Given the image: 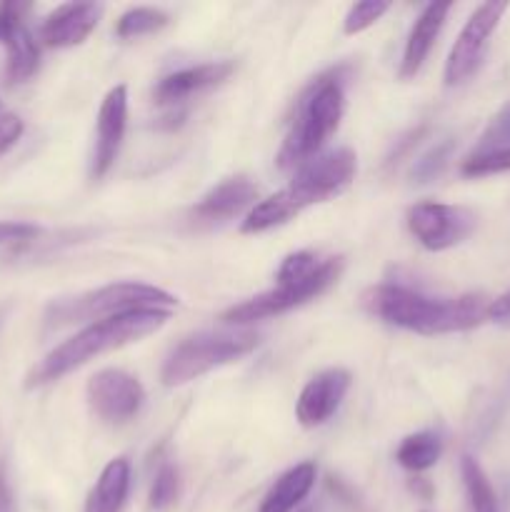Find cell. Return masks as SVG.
<instances>
[{"label": "cell", "instance_id": "obj_1", "mask_svg": "<svg viewBox=\"0 0 510 512\" xmlns=\"http://www.w3.org/2000/svg\"><path fill=\"white\" fill-rule=\"evenodd\" d=\"M363 308L395 328L420 335H443L473 330L488 318L483 295L428 298L403 285H375L363 295Z\"/></svg>", "mask_w": 510, "mask_h": 512}, {"label": "cell", "instance_id": "obj_2", "mask_svg": "<svg viewBox=\"0 0 510 512\" xmlns=\"http://www.w3.org/2000/svg\"><path fill=\"white\" fill-rule=\"evenodd\" d=\"M170 318V310H130V313L113 315V318L95 320L85 325L80 333L50 350L25 378V388L33 390L60 380L63 375L73 373L75 368L85 365L88 360L108 353V350L123 348L128 343H138L148 338L155 330L163 328Z\"/></svg>", "mask_w": 510, "mask_h": 512}, {"label": "cell", "instance_id": "obj_3", "mask_svg": "<svg viewBox=\"0 0 510 512\" xmlns=\"http://www.w3.org/2000/svg\"><path fill=\"white\" fill-rule=\"evenodd\" d=\"M355 178V153L348 148L333 150L320 158L310 160L308 165L298 170L293 183L288 188L278 190L275 195L265 198L263 203H255L250 213L245 215L243 230L245 235L265 233L270 228L288 223L295 215L303 213L305 208L315 203H325V200L335 198L343 193Z\"/></svg>", "mask_w": 510, "mask_h": 512}, {"label": "cell", "instance_id": "obj_4", "mask_svg": "<svg viewBox=\"0 0 510 512\" xmlns=\"http://www.w3.org/2000/svg\"><path fill=\"white\" fill-rule=\"evenodd\" d=\"M178 300L165 290L145 283H113L75 298L55 300L45 310V328H65L73 323H95L130 310H168Z\"/></svg>", "mask_w": 510, "mask_h": 512}, {"label": "cell", "instance_id": "obj_5", "mask_svg": "<svg viewBox=\"0 0 510 512\" xmlns=\"http://www.w3.org/2000/svg\"><path fill=\"white\" fill-rule=\"evenodd\" d=\"M343 85L338 73L320 78L300 100L298 118L285 138L283 148L278 153L280 168H293V165L310 160L325 140L338 130L343 118Z\"/></svg>", "mask_w": 510, "mask_h": 512}, {"label": "cell", "instance_id": "obj_6", "mask_svg": "<svg viewBox=\"0 0 510 512\" xmlns=\"http://www.w3.org/2000/svg\"><path fill=\"white\" fill-rule=\"evenodd\" d=\"M258 348V335L243 330V333H198L185 338L160 370V380L165 388H180V385L198 380L200 375L215 368L235 363Z\"/></svg>", "mask_w": 510, "mask_h": 512}, {"label": "cell", "instance_id": "obj_7", "mask_svg": "<svg viewBox=\"0 0 510 512\" xmlns=\"http://www.w3.org/2000/svg\"><path fill=\"white\" fill-rule=\"evenodd\" d=\"M340 268H343L340 258L323 260V263L318 265V270H315L313 275H308V278L293 280V283H278V288L255 295V298L225 310V313L220 315V320L230 325H248L255 323V320L275 318V315L288 313V310L308 303L310 298H318L325 288H330V285L338 280Z\"/></svg>", "mask_w": 510, "mask_h": 512}, {"label": "cell", "instance_id": "obj_8", "mask_svg": "<svg viewBox=\"0 0 510 512\" xmlns=\"http://www.w3.org/2000/svg\"><path fill=\"white\" fill-rule=\"evenodd\" d=\"M478 225V215L463 205L418 203L408 210V230L425 250H448L463 243Z\"/></svg>", "mask_w": 510, "mask_h": 512}, {"label": "cell", "instance_id": "obj_9", "mask_svg": "<svg viewBox=\"0 0 510 512\" xmlns=\"http://www.w3.org/2000/svg\"><path fill=\"white\" fill-rule=\"evenodd\" d=\"M508 10V3H483L475 8L468 23L460 30L453 50L445 63V85H460L478 70L483 63V53L488 48L490 35L498 28L500 18Z\"/></svg>", "mask_w": 510, "mask_h": 512}, {"label": "cell", "instance_id": "obj_10", "mask_svg": "<svg viewBox=\"0 0 510 512\" xmlns=\"http://www.w3.org/2000/svg\"><path fill=\"white\" fill-rule=\"evenodd\" d=\"M88 400L100 420L120 425L140 413L145 403V390L140 380L130 373L108 368L90 378Z\"/></svg>", "mask_w": 510, "mask_h": 512}, {"label": "cell", "instance_id": "obj_11", "mask_svg": "<svg viewBox=\"0 0 510 512\" xmlns=\"http://www.w3.org/2000/svg\"><path fill=\"white\" fill-rule=\"evenodd\" d=\"M125 125H128V88L125 85H115L103 98V105H100L98 113L95 150L93 160H90V178L93 180H100L113 168L115 158L120 153V143H123Z\"/></svg>", "mask_w": 510, "mask_h": 512}, {"label": "cell", "instance_id": "obj_12", "mask_svg": "<svg viewBox=\"0 0 510 512\" xmlns=\"http://www.w3.org/2000/svg\"><path fill=\"white\" fill-rule=\"evenodd\" d=\"M350 373L343 368H330L315 375L295 403V418L303 428H320L338 413L345 393L350 388Z\"/></svg>", "mask_w": 510, "mask_h": 512}, {"label": "cell", "instance_id": "obj_13", "mask_svg": "<svg viewBox=\"0 0 510 512\" xmlns=\"http://www.w3.org/2000/svg\"><path fill=\"white\" fill-rule=\"evenodd\" d=\"M103 5L95 3H65L58 5L40 25V40L48 48H73L85 43L98 25Z\"/></svg>", "mask_w": 510, "mask_h": 512}, {"label": "cell", "instance_id": "obj_14", "mask_svg": "<svg viewBox=\"0 0 510 512\" xmlns=\"http://www.w3.org/2000/svg\"><path fill=\"white\" fill-rule=\"evenodd\" d=\"M255 200H258V188L253 180H248L245 175H235V178L215 185L205 198H200V203L190 210V218L198 225L225 223L248 210L250 205L255 208Z\"/></svg>", "mask_w": 510, "mask_h": 512}, {"label": "cell", "instance_id": "obj_15", "mask_svg": "<svg viewBox=\"0 0 510 512\" xmlns=\"http://www.w3.org/2000/svg\"><path fill=\"white\" fill-rule=\"evenodd\" d=\"M233 70L235 65L230 63V60H218V63H203L195 65V68L178 70V73L165 75V78L155 85L153 98L158 105L180 103V100L190 98L193 93L220 85L223 80H228V75L233 73Z\"/></svg>", "mask_w": 510, "mask_h": 512}, {"label": "cell", "instance_id": "obj_16", "mask_svg": "<svg viewBox=\"0 0 510 512\" xmlns=\"http://www.w3.org/2000/svg\"><path fill=\"white\" fill-rule=\"evenodd\" d=\"M448 13H450V3L425 5L423 13H420L418 20H415L413 30H410L408 43H405L403 60H400V78L408 80L418 75V70L423 68L425 58H428L430 50H433L435 38H438Z\"/></svg>", "mask_w": 510, "mask_h": 512}, {"label": "cell", "instance_id": "obj_17", "mask_svg": "<svg viewBox=\"0 0 510 512\" xmlns=\"http://www.w3.org/2000/svg\"><path fill=\"white\" fill-rule=\"evenodd\" d=\"M130 493V463L125 458L110 460L98 483L85 500V512H123Z\"/></svg>", "mask_w": 510, "mask_h": 512}, {"label": "cell", "instance_id": "obj_18", "mask_svg": "<svg viewBox=\"0 0 510 512\" xmlns=\"http://www.w3.org/2000/svg\"><path fill=\"white\" fill-rule=\"evenodd\" d=\"M315 485V465L300 463L290 468L288 473L280 475L273 483V488L265 493L263 503L258 512H290L298 508L305 500V495L313 490Z\"/></svg>", "mask_w": 510, "mask_h": 512}, {"label": "cell", "instance_id": "obj_19", "mask_svg": "<svg viewBox=\"0 0 510 512\" xmlns=\"http://www.w3.org/2000/svg\"><path fill=\"white\" fill-rule=\"evenodd\" d=\"M5 53H8V63H5V75L8 83H25L38 73L40 65V45L33 38L28 25H18L13 33L5 38L3 43Z\"/></svg>", "mask_w": 510, "mask_h": 512}, {"label": "cell", "instance_id": "obj_20", "mask_svg": "<svg viewBox=\"0 0 510 512\" xmlns=\"http://www.w3.org/2000/svg\"><path fill=\"white\" fill-rule=\"evenodd\" d=\"M440 453H443V440L440 435L423 430V433H413L400 443L395 460L400 468L410 470V473H423V470L433 468L438 463Z\"/></svg>", "mask_w": 510, "mask_h": 512}, {"label": "cell", "instance_id": "obj_21", "mask_svg": "<svg viewBox=\"0 0 510 512\" xmlns=\"http://www.w3.org/2000/svg\"><path fill=\"white\" fill-rule=\"evenodd\" d=\"M460 475H463L465 493H468L473 512H500L498 495H495L493 485H490L488 475L483 473L478 460L470 458V455H463V460H460Z\"/></svg>", "mask_w": 510, "mask_h": 512}, {"label": "cell", "instance_id": "obj_22", "mask_svg": "<svg viewBox=\"0 0 510 512\" xmlns=\"http://www.w3.org/2000/svg\"><path fill=\"white\" fill-rule=\"evenodd\" d=\"M168 25V15L158 8H133L128 13L120 15L118 25H115V33L118 38H140V35L155 33V30L165 28Z\"/></svg>", "mask_w": 510, "mask_h": 512}, {"label": "cell", "instance_id": "obj_23", "mask_svg": "<svg viewBox=\"0 0 510 512\" xmlns=\"http://www.w3.org/2000/svg\"><path fill=\"white\" fill-rule=\"evenodd\" d=\"M510 145V103L503 105L498 113L493 115V120L488 123L485 133L480 135L478 145L470 155H488L495 150H503Z\"/></svg>", "mask_w": 510, "mask_h": 512}, {"label": "cell", "instance_id": "obj_24", "mask_svg": "<svg viewBox=\"0 0 510 512\" xmlns=\"http://www.w3.org/2000/svg\"><path fill=\"white\" fill-rule=\"evenodd\" d=\"M453 148L455 140H443V143L433 145L428 153L420 155V158L415 160L413 170H410V178H413L415 183H430L433 178H438V175L443 173L445 165H448Z\"/></svg>", "mask_w": 510, "mask_h": 512}, {"label": "cell", "instance_id": "obj_25", "mask_svg": "<svg viewBox=\"0 0 510 512\" xmlns=\"http://www.w3.org/2000/svg\"><path fill=\"white\" fill-rule=\"evenodd\" d=\"M178 498V470L170 463L160 465V470L155 473L153 488L148 495V508L150 512H165Z\"/></svg>", "mask_w": 510, "mask_h": 512}, {"label": "cell", "instance_id": "obj_26", "mask_svg": "<svg viewBox=\"0 0 510 512\" xmlns=\"http://www.w3.org/2000/svg\"><path fill=\"white\" fill-rule=\"evenodd\" d=\"M390 10V3L385 0H365V3H355L353 8L348 10L343 20V33L345 35H355L368 30L375 20L383 18L385 13Z\"/></svg>", "mask_w": 510, "mask_h": 512}, {"label": "cell", "instance_id": "obj_27", "mask_svg": "<svg viewBox=\"0 0 510 512\" xmlns=\"http://www.w3.org/2000/svg\"><path fill=\"white\" fill-rule=\"evenodd\" d=\"M505 170H510V145L488 155H470L460 165V173L468 175V178H483V175L505 173Z\"/></svg>", "mask_w": 510, "mask_h": 512}, {"label": "cell", "instance_id": "obj_28", "mask_svg": "<svg viewBox=\"0 0 510 512\" xmlns=\"http://www.w3.org/2000/svg\"><path fill=\"white\" fill-rule=\"evenodd\" d=\"M318 255L310 250H300V253L288 255L283 265L278 268V283H293V280H303L318 270Z\"/></svg>", "mask_w": 510, "mask_h": 512}, {"label": "cell", "instance_id": "obj_29", "mask_svg": "<svg viewBox=\"0 0 510 512\" xmlns=\"http://www.w3.org/2000/svg\"><path fill=\"white\" fill-rule=\"evenodd\" d=\"M28 13H30V3H18V0L0 3V45L5 43V38H8L18 25L25 23V15Z\"/></svg>", "mask_w": 510, "mask_h": 512}, {"label": "cell", "instance_id": "obj_30", "mask_svg": "<svg viewBox=\"0 0 510 512\" xmlns=\"http://www.w3.org/2000/svg\"><path fill=\"white\" fill-rule=\"evenodd\" d=\"M38 235L40 228L33 223H23V220H0V245L25 243V240H35Z\"/></svg>", "mask_w": 510, "mask_h": 512}, {"label": "cell", "instance_id": "obj_31", "mask_svg": "<svg viewBox=\"0 0 510 512\" xmlns=\"http://www.w3.org/2000/svg\"><path fill=\"white\" fill-rule=\"evenodd\" d=\"M23 135V120L15 113L0 115V155L8 153Z\"/></svg>", "mask_w": 510, "mask_h": 512}, {"label": "cell", "instance_id": "obj_32", "mask_svg": "<svg viewBox=\"0 0 510 512\" xmlns=\"http://www.w3.org/2000/svg\"><path fill=\"white\" fill-rule=\"evenodd\" d=\"M0 512H18V505H15V495H13V485H10L5 463H0Z\"/></svg>", "mask_w": 510, "mask_h": 512}, {"label": "cell", "instance_id": "obj_33", "mask_svg": "<svg viewBox=\"0 0 510 512\" xmlns=\"http://www.w3.org/2000/svg\"><path fill=\"white\" fill-rule=\"evenodd\" d=\"M488 318L500 325H510V290L488 305Z\"/></svg>", "mask_w": 510, "mask_h": 512}, {"label": "cell", "instance_id": "obj_34", "mask_svg": "<svg viewBox=\"0 0 510 512\" xmlns=\"http://www.w3.org/2000/svg\"><path fill=\"white\" fill-rule=\"evenodd\" d=\"M423 135H425V128H418V130H413V133H408V135H405V138H403V143L398 145V150H395V153L390 155V158H388V165H393V163H400V158H403V155L408 153V150L413 148V145L418 143L420 138H423Z\"/></svg>", "mask_w": 510, "mask_h": 512}, {"label": "cell", "instance_id": "obj_35", "mask_svg": "<svg viewBox=\"0 0 510 512\" xmlns=\"http://www.w3.org/2000/svg\"><path fill=\"white\" fill-rule=\"evenodd\" d=\"M3 315H5V313H3V310H0V325H3Z\"/></svg>", "mask_w": 510, "mask_h": 512}, {"label": "cell", "instance_id": "obj_36", "mask_svg": "<svg viewBox=\"0 0 510 512\" xmlns=\"http://www.w3.org/2000/svg\"><path fill=\"white\" fill-rule=\"evenodd\" d=\"M303 512H318L315 508H308V510H303Z\"/></svg>", "mask_w": 510, "mask_h": 512}]
</instances>
